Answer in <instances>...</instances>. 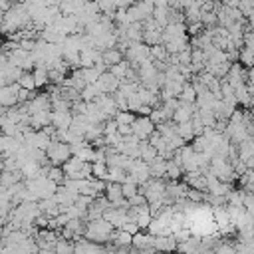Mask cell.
<instances>
[{
  "label": "cell",
  "instance_id": "obj_25",
  "mask_svg": "<svg viewBox=\"0 0 254 254\" xmlns=\"http://www.w3.org/2000/svg\"><path fill=\"white\" fill-rule=\"evenodd\" d=\"M167 50H165V46L159 42V44H153V46H149V58L151 60H167Z\"/></svg>",
  "mask_w": 254,
  "mask_h": 254
},
{
  "label": "cell",
  "instance_id": "obj_18",
  "mask_svg": "<svg viewBox=\"0 0 254 254\" xmlns=\"http://www.w3.org/2000/svg\"><path fill=\"white\" fill-rule=\"evenodd\" d=\"M161 32L163 28H153V30H143V36H141V42L147 44V46H153V44H159L161 42Z\"/></svg>",
  "mask_w": 254,
  "mask_h": 254
},
{
  "label": "cell",
  "instance_id": "obj_10",
  "mask_svg": "<svg viewBox=\"0 0 254 254\" xmlns=\"http://www.w3.org/2000/svg\"><path fill=\"white\" fill-rule=\"evenodd\" d=\"M155 157H157V149L147 139H139V159H143L145 163H151Z\"/></svg>",
  "mask_w": 254,
  "mask_h": 254
},
{
  "label": "cell",
  "instance_id": "obj_46",
  "mask_svg": "<svg viewBox=\"0 0 254 254\" xmlns=\"http://www.w3.org/2000/svg\"><path fill=\"white\" fill-rule=\"evenodd\" d=\"M4 113H6V107H4L2 103H0V115H4Z\"/></svg>",
  "mask_w": 254,
  "mask_h": 254
},
{
  "label": "cell",
  "instance_id": "obj_38",
  "mask_svg": "<svg viewBox=\"0 0 254 254\" xmlns=\"http://www.w3.org/2000/svg\"><path fill=\"white\" fill-rule=\"evenodd\" d=\"M187 26V36H196L204 26L200 24V20L198 22H189V24H185Z\"/></svg>",
  "mask_w": 254,
  "mask_h": 254
},
{
  "label": "cell",
  "instance_id": "obj_6",
  "mask_svg": "<svg viewBox=\"0 0 254 254\" xmlns=\"http://www.w3.org/2000/svg\"><path fill=\"white\" fill-rule=\"evenodd\" d=\"M30 127L32 129H42L44 125L52 123V109H42V111H36V113H30Z\"/></svg>",
  "mask_w": 254,
  "mask_h": 254
},
{
  "label": "cell",
  "instance_id": "obj_2",
  "mask_svg": "<svg viewBox=\"0 0 254 254\" xmlns=\"http://www.w3.org/2000/svg\"><path fill=\"white\" fill-rule=\"evenodd\" d=\"M131 127H133V133H135L139 139H147L149 133L155 131V125H153V121H151L147 115H137L135 121L131 123Z\"/></svg>",
  "mask_w": 254,
  "mask_h": 254
},
{
  "label": "cell",
  "instance_id": "obj_45",
  "mask_svg": "<svg viewBox=\"0 0 254 254\" xmlns=\"http://www.w3.org/2000/svg\"><path fill=\"white\" fill-rule=\"evenodd\" d=\"M6 85V75H4V69H0V87Z\"/></svg>",
  "mask_w": 254,
  "mask_h": 254
},
{
  "label": "cell",
  "instance_id": "obj_31",
  "mask_svg": "<svg viewBox=\"0 0 254 254\" xmlns=\"http://www.w3.org/2000/svg\"><path fill=\"white\" fill-rule=\"evenodd\" d=\"M200 24H202L204 28L216 26V14H214V10H210V12H200Z\"/></svg>",
  "mask_w": 254,
  "mask_h": 254
},
{
  "label": "cell",
  "instance_id": "obj_8",
  "mask_svg": "<svg viewBox=\"0 0 254 254\" xmlns=\"http://www.w3.org/2000/svg\"><path fill=\"white\" fill-rule=\"evenodd\" d=\"M153 246H155V250H175L177 240L173 234H157L153 238Z\"/></svg>",
  "mask_w": 254,
  "mask_h": 254
},
{
  "label": "cell",
  "instance_id": "obj_27",
  "mask_svg": "<svg viewBox=\"0 0 254 254\" xmlns=\"http://www.w3.org/2000/svg\"><path fill=\"white\" fill-rule=\"evenodd\" d=\"M16 81H18V85H20V87H24V89H36V83H34V75H32V71H22V73H20V77H18Z\"/></svg>",
  "mask_w": 254,
  "mask_h": 254
},
{
  "label": "cell",
  "instance_id": "obj_12",
  "mask_svg": "<svg viewBox=\"0 0 254 254\" xmlns=\"http://www.w3.org/2000/svg\"><path fill=\"white\" fill-rule=\"evenodd\" d=\"M177 99H179V101H185V103H194L196 91H194V87L190 85V81H183V87H181Z\"/></svg>",
  "mask_w": 254,
  "mask_h": 254
},
{
  "label": "cell",
  "instance_id": "obj_34",
  "mask_svg": "<svg viewBox=\"0 0 254 254\" xmlns=\"http://www.w3.org/2000/svg\"><path fill=\"white\" fill-rule=\"evenodd\" d=\"M34 93H36V89H24V87H20L18 93H16V101L18 103H26V101H30L34 97Z\"/></svg>",
  "mask_w": 254,
  "mask_h": 254
},
{
  "label": "cell",
  "instance_id": "obj_30",
  "mask_svg": "<svg viewBox=\"0 0 254 254\" xmlns=\"http://www.w3.org/2000/svg\"><path fill=\"white\" fill-rule=\"evenodd\" d=\"M147 117L153 121V125H157V123H161V121H165V119H167V117H165V111H163V107H161V105L151 107V113H149Z\"/></svg>",
  "mask_w": 254,
  "mask_h": 254
},
{
  "label": "cell",
  "instance_id": "obj_3",
  "mask_svg": "<svg viewBox=\"0 0 254 254\" xmlns=\"http://www.w3.org/2000/svg\"><path fill=\"white\" fill-rule=\"evenodd\" d=\"M95 85L99 87L101 93H113L119 87V77H115L111 71H103V73H99Z\"/></svg>",
  "mask_w": 254,
  "mask_h": 254
},
{
  "label": "cell",
  "instance_id": "obj_11",
  "mask_svg": "<svg viewBox=\"0 0 254 254\" xmlns=\"http://www.w3.org/2000/svg\"><path fill=\"white\" fill-rule=\"evenodd\" d=\"M20 171H22V177H24V179H36L38 175H42L40 165H38V161H34V159H28V161L20 167Z\"/></svg>",
  "mask_w": 254,
  "mask_h": 254
},
{
  "label": "cell",
  "instance_id": "obj_22",
  "mask_svg": "<svg viewBox=\"0 0 254 254\" xmlns=\"http://www.w3.org/2000/svg\"><path fill=\"white\" fill-rule=\"evenodd\" d=\"M54 252H58V254H73V240L58 238L56 244H54Z\"/></svg>",
  "mask_w": 254,
  "mask_h": 254
},
{
  "label": "cell",
  "instance_id": "obj_19",
  "mask_svg": "<svg viewBox=\"0 0 254 254\" xmlns=\"http://www.w3.org/2000/svg\"><path fill=\"white\" fill-rule=\"evenodd\" d=\"M151 16L157 20V24H159L161 28H165V26L169 24V20H167V16H169V6H153Z\"/></svg>",
  "mask_w": 254,
  "mask_h": 254
},
{
  "label": "cell",
  "instance_id": "obj_1",
  "mask_svg": "<svg viewBox=\"0 0 254 254\" xmlns=\"http://www.w3.org/2000/svg\"><path fill=\"white\" fill-rule=\"evenodd\" d=\"M69 155H71L69 143L58 141V139H50V145L46 147V157L50 159L52 165H62Z\"/></svg>",
  "mask_w": 254,
  "mask_h": 254
},
{
  "label": "cell",
  "instance_id": "obj_28",
  "mask_svg": "<svg viewBox=\"0 0 254 254\" xmlns=\"http://www.w3.org/2000/svg\"><path fill=\"white\" fill-rule=\"evenodd\" d=\"M91 175L97 177V179H105V175H107V165H105V161H93V163H91Z\"/></svg>",
  "mask_w": 254,
  "mask_h": 254
},
{
  "label": "cell",
  "instance_id": "obj_16",
  "mask_svg": "<svg viewBox=\"0 0 254 254\" xmlns=\"http://www.w3.org/2000/svg\"><path fill=\"white\" fill-rule=\"evenodd\" d=\"M175 133H177V135H181L185 143H189V141H190V139L194 137V133H192V123H190V119H189V121H183V123H177V125H175Z\"/></svg>",
  "mask_w": 254,
  "mask_h": 254
},
{
  "label": "cell",
  "instance_id": "obj_20",
  "mask_svg": "<svg viewBox=\"0 0 254 254\" xmlns=\"http://www.w3.org/2000/svg\"><path fill=\"white\" fill-rule=\"evenodd\" d=\"M127 177V171L121 167H107V175L105 181H113V183H123Z\"/></svg>",
  "mask_w": 254,
  "mask_h": 254
},
{
  "label": "cell",
  "instance_id": "obj_44",
  "mask_svg": "<svg viewBox=\"0 0 254 254\" xmlns=\"http://www.w3.org/2000/svg\"><path fill=\"white\" fill-rule=\"evenodd\" d=\"M167 6L169 8H175V10H183V0H169Z\"/></svg>",
  "mask_w": 254,
  "mask_h": 254
},
{
  "label": "cell",
  "instance_id": "obj_14",
  "mask_svg": "<svg viewBox=\"0 0 254 254\" xmlns=\"http://www.w3.org/2000/svg\"><path fill=\"white\" fill-rule=\"evenodd\" d=\"M101 60H103V64H107V67H109L111 64L121 62V60H123V54H121L117 48H105V50H101Z\"/></svg>",
  "mask_w": 254,
  "mask_h": 254
},
{
  "label": "cell",
  "instance_id": "obj_26",
  "mask_svg": "<svg viewBox=\"0 0 254 254\" xmlns=\"http://www.w3.org/2000/svg\"><path fill=\"white\" fill-rule=\"evenodd\" d=\"M127 67H129V62H127V60L123 58L121 62H117V64H111V65L107 67V71H111V73H113L115 77H119V79H121V77L125 75V71H127Z\"/></svg>",
  "mask_w": 254,
  "mask_h": 254
},
{
  "label": "cell",
  "instance_id": "obj_40",
  "mask_svg": "<svg viewBox=\"0 0 254 254\" xmlns=\"http://www.w3.org/2000/svg\"><path fill=\"white\" fill-rule=\"evenodd\" d=\"M18 44H20V48L26 50V52H34V48H36V40H28V38H22Z\"/></svg>",
  "mask_w": 254,
  "mask_h": 254
},
{
  "label": "cell",
  "instance_id": "obj_42",
  "mask_svg": "<svg viewBox=\"0 0 254 254\" xmlns=\"http://www.w3.org/2000/svg\"><path fill=\"white\" fill-rule=\"evenodd\" d=\"M133 113H135V115H149V113H151V105L141 103V105H139V107H137Z\"/></svg>",
  "mask_w": 254,
  "mask_h": 254
},
{
  "label": "cell",
  "instance_id": "obj_4",
  "mask_svg": "<svg viewBox=\"0 0 254 254\" xmlns=\"http://www.w3.org/2000/svg\"><path fill=\"white\" fill-rule=\"evenodd\" d=\"M93 101H95V105L105 113V117H113V115L117 113V105H115L111 93H99Z\"/></svg>",
  "mask_w": 254,
  "mask_h": 254
},
{
  "label": "cell",
  "instance_id": "obj_13",
  "mask_svg": "<svg viewBox=\"0 0 254 254\" xmlns=\"http://www.w3.org/2000/svg\"><path fill=\"white\" fill-rule=\"evenodd\" d=\"M103 194L107 196L109 204H111V202H115V200H119V198L123 196V194H121V183H113V181H107Z\"/></svg>",
  "mask_w": 254,
  "mask_h": 254
},
{
  "label": "cell",
  "instance_id": "obj_33",
  "mask_svg": "<svg viewBox=\"0 0 254 254\" xmlns=\"http://www.w3.org/2000/svg\"><path fill=\"white\" fill-rule=\"evenodd\" d=\"M185 198H189L190 202H200L202 198H204V190H198V189H187V192H185Z\"/></svg>",
  "mask_w": 254,
  "mask_h": 254
},
{
  "label": "cell",
  "instance_id": "obj_23",
  "mask_svg": "<svg viewBox=\"0 0 254 254\" xmlns=\"http://www.w3.org/2000/svg\"><path fill=\"white\" fill-rule=\"evenodd\" d=\"M99 93H101V91H99V87H97L95 83H85V87L79 91V95H81L83 101H93Z\"/></svg>",
  "mask_w": 254,
  "mask_h": 254
},
{
  "label": "cell",
  "instance_id": "obj_39",
  "mask_svg": "<svg viewBox=\"0 0 254 254\" xmlns=\"http://www.w3.org/2000/svg\"><path fill=\"white\" fill-rule=\"evenodd\" d=\"M127 202H129V206H137V204H145L147 200H145V194L135 192L133 196H129V198H127Z\"/></svg>",
  "mask_w": 254,
  "mask_h": 254
},
{
  "label": "cell",
  "instance_id": "obj_35",
  "mask_svg": "<svg viewBox=\"0 0 254 254\" xmlns=\"http://www.w3.org/2000/svg\"><path fill=\"white\" fill-rule=\"evenodd\" d=\"M64 77H65V75H64V73H60L58 69H54V67H52V69H48V81H50V83L62 85V83H64Z\"/></svg>",
  "mask_w": 254,
  "mask_h": 254
},
{
  "label": "cell",
  "instance_id": "obj_17",
  "mask_svg": "<svg viewBox=\"0 0 254 254\" xmlns=\"http://www.w3.org/2000/svg\"><path fill=\"white\" fill-rule=\"evenodd\" d=\"M183 175V167L177 165L173 159H167V167H165V179L169 181H179Z\"/></svg>",
  "mask_w": 254,
  "mask_h": 254
},
{
  "label": "cell",
  "instance_id": "obj_5",
  "mask_svg": "<svg viewBox=\"0 0 254 254\" xmlns=\"http://www.w3.org/2000/svg\"><path fill=\"white\" fill-rule=\"evenodd\" d=\"M194 111H196V105H194V103H185V101H181L179 107L173 111V121H175V123L189 121Z\"/></svg>",
  "mask_w": 254,
  "mask_h": 254
},
{
  "label": "cell",
  "instance_id": "obj_32",
  "mask_svg": "<svg viewBox=\"0 0 254 254\" xmlns=\"http://www.w3.org/2000/svg\"><path fill=\"white\" fill-rule=\"evenodd\" d=\"M135 192H137V183H133V181H123V183H121V194H123L125 198L133 196Z\"/></svg>",
  "mask_w": 254,
  "mask_h": 254
},
{
  "label": "cell",
  "instance_id": "obj_37",
  "mask_svg": "<svg viewBox=\"0 0 254 254\" xmlns=\"http://www.w3.org/2000/svg\"><path fill=\"white\" fill-rule=\"evenodd\" d=\"M147 206H149V214H151V218L159 216V214L163 212V208H165V204H163L161 200H153V202H147Z\"/></svg>",
  "mask_w": 254,
  "mask_h": 254
},
{
  "label": "cell",
  "instance_id": "obj_36",
  "mask_svg": "<svg viewBox=\"0 0 254 254\" xmlns=\"http://www.w3.org/2000/svg\"><path fill=\"white\" fill-rule=\"evenodd\" d=\"M139 105H141V97H139V93H137V91L129 93V95H127V109H129V111H135Z\"/></svg>",
  "mask_w": 254,
  "mask_h": 254
},
{
  "label": "cell",
  "instance_id": "obj_7",
  "mask_svg": "<svg viewBox=\"0 0 254 254\" xmlns=\"http://www.w3.org/2000/svg\"><path fill=\"white\" fill-rule=\"evenodd\" d=\"M71 111H54L52 109V125L56 129H67L71 125Z\"/></svg>",
  "mask_w": 254,
  "mask_h": 254
},
{
  "label": "cell",
  "instance_id": "obj_21",
  "mask_svg": "<svg viewBox=\"0 0 254 254\" xmlns=\"http://www.w3.org/2000/svg\"><path fill=\"white\" fill-rule=\"evenodd\" d=\"M46 177H48L50 181H54L56 185H64V181H65V175H64V171H62L60 165H52V167L48 169Z\"/></svg>",
  "mask_w": 254,
  "mask_h": 254
},
{
  "label": "cell",
  "instance_id": "obj_24",
  "mask_svg": "<svg viewBox=\"0 0 254 254\" xmlns=\"http://www.w3.org/2000/svg\"><path fill=\"white\" fill-rule=\"evenodd\" d=\"M0 103H2L4 107H12V105L18 103V101H16V93H12L6 85L0 87Z\"/></svg>",
  "mask_w": 254,
  "mask_h": 254
},
{
  "label": "cell",
  "instance_id": "obj_41",
  "mask_svg": "<svg viewBox=\"0 0 254 254\" xmlns=\"http://www.w3.org/2000/svg\"><path fill=\"white\" fill-rule=\"evenodd\" d=\"M117 133H119L121 137L131 135V133H133V127H131V125H127V123H117Z\"/></svg>",
  "mask_w": 254,
  "mask_h": 254
},
{
  "label": "cell",
  "instance_id": "obj_47",
  "mask_svg": "<svg viewBox=\"0 0 254 254\" xmlns=\"http://www.w3.org/2000/svg\"><path fill=\"white\" fill-rule=\"evenodd\" d=\"M2 22H4V12L0 10V24H2Z\"/></svg>",
  "mask_w": 254,
  "mask_h": 254
},
{
  "label": "cell",
  "instance_id": "obj_29",
  "mask_svg": "<svg viewBox=\"0 0 254 254\" xmlns=\"http://www.w3.org/2000/svg\"><path fill=\"white\" fill-rule=\"evenodd\" d=\"M81 75H83L85 83H95L97 77H99V71H97L93 65H91V67H81Z\"/></svg>",
  "mask_w": 254,
  "mask_h": 254
},
{
  "label": "cell",
  "instance_id": "obj_15",
  "mask_svg": "<svg viewBox=\"0 0 254 254\" xmlns=\"http://www.w3.org/2000/svg\"><path fill=\"white\" fill-rule=\"evenodd\" d=\"M32 75H34L36 89H40V87H44L48 83V67L46 65H34L32 67Z\"/></svg>",
  "mask_w": 254,
  "mask_h": 254
},
{
  "label": "cell",
  "instance_id": "obj_43",
  "mask_svg": "<svg viewBox=\"0 0 254 254\" xmlns=\"http://www.w3.org/2000/svg\"><path fill=\"white\" fill-rule=\"evenodd\" d=\"M226 60H228V62H238V50H236V48L226 50Z\"/></svg>",
  "mask_w": 254,
  "mask_h": 254
},
{
  "label": "cell",
  "instance_id": "obj_9",
  "mask_svg": "<svg viewBox=\"0 0 254 254\" xmlns=\"http://www.w3.org/2000/svg\"><path fill=\"white\" fill-rule=\"evenodd\" d=\"M165 167H167V159H163L161 155H157V157L149 163V177L165 179Z\"/></svg>",
  "mask_w": 254,
  "mask_h": 254
}]
</instances>
